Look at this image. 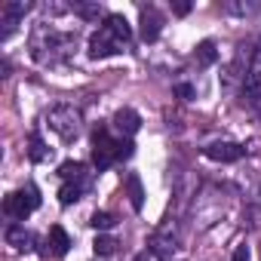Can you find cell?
Instances as JSON below:
<instances>
[{"instance_id":"5b68a950","label":"cell","mask_w":261,"mask_h":261,"mask_svg":"<svg viewBox=\"0 0 261 261\" xmlns=\"http://www.w3.org/2000/svg\"><path fill=\"white\" fill-rule=\"evenodd\" d=\"M203 154L215 163H237L243 157V145H237V142H209L203 148Z\"/></svg>"},{"instance_id":"52a82bcc","label":"cell","mask_w":261,"mask_h":261,"mask_svg":"<svg viewBox=\"0 0 261 261\" xmlns=\"http://www.w3.org/2000/svg\"><path fill=\"white\" fill-rule=\"evenodd\" d=\"M114 129H117L123 139H133L139 129H142V117H139V111H133V108H120V111L114 114Z\"/></svg>"},{"instance_id":"cb8c5ba5","label":"cell","mask_w":261,"mask_h":261,"mask_svg":"<svg viewBox=\"0 0 261 261\" xmlns=\"http://www.w3.org/2000/svg\"><path fill=\"white\" fill-rule=\"evenodd\" d=\"M136 261H151V258H148V252H142V255H136Z\"/></svg>"},{"instance_id":"8fae6325","label":"cell","mask_w":261,"mask_h":261,"mask_svg":"<svg viewBox=\"0 0 261 261\" xmlns=\"http://www.w3.org/2000/svg\"><path fill=\"white\" fill-rule=\"evenodd\" d=\"M101 28H105V31H111V34H114L120 43H126V46H129V40H133V28H129V22H126L120 13H108Z\"/></svg>"},{"instance_id":"7a4b0ae2","label":"cell","mask_w":261,"mask_h":261,"mask_svg":"<svg viewBox=\"0 0 261 261\" xmlns=\"http://www.w3.org/2000/svg\"><path fill=\"white\" fill-rule=\"evenodd\" d=\"M120 142L108 133L105 126H98L95 133H92V163H95V169L98 172H105V169H111L120 157Z\"/></svg>"},{"instance_id":"8992f818","label":"cell","mask_w":261,"mask_h":261,"mask_svg":"<svg viewBox=\"0 0 261 261\" xmlns=\"http://www.w3.org/2000/svg\"><path fill=\"white\" fill-rule=\"evenodd\" d=\"M68 249H71V237H68V230L62 227V224H53L49 227V233H46V249H40V255H53V258H62V255H68Z\"/></svg>"},{"instance_id":"4fadbf2b","label":"cell","mask_w":261,"mask_h":261,"mask_svg":"<svg viewBox=\"0 0 261 261\" xmlns=\"http://www.w3.org/2000/svg\"><path fill=\"white\" fill-rule=\"evenodd\" d=\"M243 98L249 105H258L261 101V71L246 74V80H243Z\"/></svg>"},{"instance_id":"d4e9b609","label":"cell","mask_w":261,"mask_h":261,"mask_svg":"<svg viewBox=\"0 0 261 261\" xmlns=\"http://www.w3.org/2000/svg\"><path fill=\"white\" fill-rule=\"evenodd\" d=\"M255 62H258V65H261V46H258V53H255Z\"/></svg>"},{"instance_id":"603a6c76","label":"cell","mask_w":261,"mask_h":261,"mask_svg":"<svg viewBox=\"0 0 261 261\" xmlns=\"http://www.w3.org/2000/svg\"><path fill=\"white\" fill-rule=\"evenodd\" d=\"M230 261H249V246H237Z\"/></svg>"},{"instance_id":"ac0fdd59","label":"cell","mask_w":261,"mask_h":261,"mask_svg":"<svg viewBox=\"0 0 261 261\" xmlns=\"http://www.w3.org/2000/svg\"><path fill=\"white\" fill-rule=\"evenodd\" d=\"M92 252H95L98 258H111V255L117 252V240H114V237H95Z\"/></svg>"},{"instance_id":"6da1fadb","label":"cell","mask_w":261,"mask_h":261,"mask_svg":"<svg viewBox=\"0 0 261 261\" xmlns=\"http://www.w3.org/2000/svg\"><path fill=\"white\" fill-rule=\"evenodd\" d=\"M49 126L59 133L62 142H74L80 136V129H83V117L74 105H59L49 111Z\"/></svg>"},{"instance_id":"9a60e30c","label":"cell","mask_w":261,"mask_h":261,"mask_svg":"<svg viewBox=\"0 0 261 261\" xmlns=\"http://www.w3.org/2000/svg\"><path fill=\"white\" fill-rule=\"evenodd\" d=\"M28 145H31V148H28V157H31L34 163H43V160H46V157L53 154V151H49V148L43 145V139H40L37 133H31V139H28Z\"/></svg>"},{"instance_id":"2e32d148","label":"cell","mask_w":261,"mask_h":261,"mask_svg":"<svg viewBox=\"0 0 261 261\" xmlns=\"http://www.w3.org/2000/svg\"><path fill=\"white\" fill-rule=\"evenodd\" d=\"M59 175H62L65 181H86V178H83V163H77V160H65V163L59 166Z\"/></svg>"},{"instance_id":"3957f363","label":"cell","mask_w":261,"mask_h":261,"mask_svg":"<svg viewBox=\"0 0 261 261\" xmlns=\"http://www.w3.org/2000/svg\"><path fill=\"white\" fill-rule=\"evenodd\" d=\"M37 206H40V191H37L34 185H28L25 191H16V194H10V197L4 200V212H7L10 218H16V221H25Z\"/></svg>"},{"instance_id":"5bb4252c","label":"cell","mask_w":261,"mask_h":261,"mask_svg":"<svg viewBox=\"0 0 261 261\" xmlns=\"http://www.w3.org/2000/svg\"><path fill=\"white\" fill-rule=\"evenodd\" d=\"M83 191H86V181H65L62 191H59V203H62V206H71V203L80 200Z\"/></svg>"},{"instance_id":"9c48e42d","label":"cell","mask_w":261,"mask_h":261,"mask_svg":"<svg viewBox=\"0 0 261 261\" xmlns=\"http://www.w3.org/2000/svg\"><path fill=\"white\" fill-rule=\"evenodd\" d=\"M160 31H163V16H160L154 7L142 10V40H145V43H154V40L160 37Z\"/></svg>"},{"instance_id":"ba28073f","label":"cell","mask_w":261,"mask_h":261,"mask_svg":"<svg viewBox=\"0 0 261 261\" xmlns=\"http://www.w3.org/2000/svg\"><path fill=\"white\" fill-rule=\"evenodd\" d=\"M28 13V4H22V0H16V4H7L4 10H0V25H4V31H0V40H7L13 31H16V25H19V19Z\"/></svg>"},{"instance_id":"7402d4cb","label":"cell","mask_w":261,"mask_h":261,"mask_svg":"<svg viewBox=\"0 0 261 261\" xmlns=\"http://www.w3.org/2000/svg\"><path fill=\"white\" fill-rule=\"evenodd\" d=\"M172 13H175V16H188V13H191V4H188V0H175V4H172Z\"/></svg>"},{"instance_id":"d6986e66","label":"cell","mask_w":261,"mask_h":261,"mask_svg":"<svg viewBox=\"0 0 261 261\" xmlns=\"http://www.w3.org/2000/svg\"><path fill=\"white\" fill-rule=\"evenodd\" d=\"M89 224H92L95 230H111V227H114V215H111V212H95Z\"/></svg>"},{"instance_id":"e0dca14e","label":"cell","mask_w":261,"mask_h":261,"mask_svg":"<svg viewBox=\"0 0 261 261\" xmlns=\"http://www.w3.org/2000/svg\"><path fill=\"white\" fill-rule=\"evenodd\" d=\"M197 62H200L203 68L218 62V49H215V43H212V40H203V43L197 46Z\"/></svg>"},{"instance_id":"277c9868","label":"cell","mask_w":261,"mask_h":261,"mask_svg":"<svg viewBox=\"0 0 261 261\" xmlns=\"http://www.w3.org/2000/svg\"><path fill=\"white\" fill-rule=\"evenodd\" d=\"M123 46L126 43H120L111 31H105V28H98L92 37H89V56L92 59H108V56H114V53H123Z\"/></svg>"},{"instance_id":"7c38bea8","label":"cell","mask_w":261,"mask_h":261,"mask_svg":"<svg viewBox=\"0 0 261 261\" xmlns=\"http://www.w3.org/2000/svg\"><path fill=\"white\" fill-rule=\"evenodd\" d=\"M126 194H129V203H133L136 212H142L145 206V188H142V178L133 172V175H126Z\"/></svg>"},{"instance_id":"44dd1931","label":"cell","mask_w":261,"mask_h":261,"mask_svg":"<svg viewBox=\"0 0 261 261\" xmlns=\"http://www.w3.org/2000/svg\"><path fill=\"white\" fill-rule=\"evenodd\" d=\"M133 151H136V145L133 142H129V139H120V160H129V157H133Z\"/></svg>"},{"instance_id":"30bf717a","label":"cell","mask_w":261,"mask_h":261,"mask_svg":"<svg viewBox=\"0 0 261 261\" xmlns=\"http://www.w3.org/2000/svg\"><path fill=\"white\" fill-rule=\"evenodd\" d=\"M7 243L13 249H19V252H31L37 240H34V233L25 224H13V227H7Z\"/></svg>"},{"instance_id":"ffe728a7","label":"cell","mask_w":261,"mask_h":261,"mask_svg":"<svg viewBox=\"0 0 261 261\" xmlns=\"http://www.w3.org/2000/svg\"><path fill=\"white\" fill-rule=\"evenodd\" d=\"M175 95L185 98V101H191V98H194V86H191V83H175Z\"/></svg>"}]
</instances>
